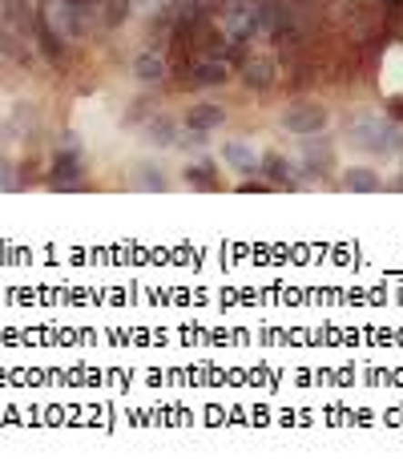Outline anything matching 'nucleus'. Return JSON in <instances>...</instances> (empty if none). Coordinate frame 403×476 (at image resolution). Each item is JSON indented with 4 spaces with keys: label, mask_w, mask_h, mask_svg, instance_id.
<instances>
[{
    "label": "nucleus",
    "mask_w": 403,
    "mask_h": 476,
    "mask_svg": "<svg viewBox=\"0 0 403 476\" xmlns=\"http://www.w3.org/2000/svg\"><path fill=\"white\" fill-rule=\"evenodd\" d=\"M351 142L359 149H371V154H399L403 149V134L399 121H355L351 126Z\"/></svg>",
    "instance_id": "1"
},
{
    "label": "nucleus",
    "mask_w": 403,
    "mask_h": 476,
    "mask_svg": "<svg viewBox=\"0 0 403 476\" xmlns=\"http://www.w3.org/2000/svg\"><path fill=\"white\" fill-rule=\"evenodd\" d=\"M283 126L290 129V134H298V137L323 134V129H327V109L315 106V101H295V106L283 114Z\"/></svg>",
    "instance_id": "2"
},
{
    "label": "nucleus",
    "mask_w": 403,
    "mask_h": 476,
    "mask_svg": "<svg viewBox=\"0 0 403 476\" xmlns=\"http://www.w3.org/2000/svg\"><path fill=\"white\" fill-rule=\"evenodd\" d=\"M258 174L270 182V190H298V178H295V166L287 162L283 154H262V162H258Z\"/></svg>",
    "instance_id": "3"
},
{
    "label": "nucleus",
    "mask_w": 403,
    "mask_h": 476,
    "mask_svg": "<svg viewBox=\"0 0 403 476\" xmlns=\"http://www.w3.org/2000/svg\"><path fill=\"white\" fill-rule=\"evenodd\" d=\"M227 61L222 57H198V61H190L186 65V86H227Z\"/></svg>",
    "instance_id": "4"
},
{
    "label": "nucleus",
    "mask_w": 403,
    "mask_h": 476,
    "mask_svg": "<svg viewBox=\"0 0 403 476\" xmlns=\"http://www.w3.org/2000/svg\"><path fill=\"white\" fill-rule=\"evenodd\" d=\"M258 25L275 36H287L290 25H295V13H290L287 0H258Z\"/></svg>",
    "instance_id": "5"
},
{
    "label": "nucleus",
    "mask_w": 403,
    "mask_h": 476,
    "mask_svg": "<svg viewBox=\"0 0 403 476\" xmlns=\"http://www.w3.org/2000/svg\"><path fill=\"white\" fill-rule=\"evenodd\" d=\"M331 146L323 142V137L318 134H307L303 137V166H307V174H311V178H323L327 170H331Z\"/></svg>",
    "instance_id": "6"
},
{
    "label": "nucleus",
    "mask_w": 403,
    "mask_h": 476,
    "mask_svg": "<svg viewBox=\"0 0 403 476\" xmlns=\"http://www.w3.org/2000/svg\"><path fill=\"white\" fill-rule=\"evenodd\" d=\"M275 77H278L275 61H267V57H247L242 61V81H247L250 89H270L275 86Z\"/></svg>",
    "instance_id": "7"
},
{
    "label": "nucleus",
    "mask_w": 403,
    "mask_h": 476,
    "mask_svg": "<svg viewBox=\"0 0 403 476\" xmlns=\"http://www.w3.org/2000/svg\"><path fill=\"white\" fill-rule=\"evenodd\" d=\"M49 186H53V190H77V186H81V162H77V157L61 154L57 162H53Z\"/></svg>",
    "instance_id": "8"
},
{
    "label": "nucleus",
    "mask_w": 403,
    "mask_h": 476,
    "mask_svg": "<svg viewBox=\"0 0 403 476\" xmlns=\"http://www.w3.org/2000/svg\"><path fill=\"white\" fill-rule=\"evenodd\" d=\"M222 121H227V109L222 106H194L190 114H186V129H202V134H214V129L222 126Z\"/></svg>",
    "instance_id": "9"
},
{
    "label": "nucleus",
    "mask_w": 403,
    "mask_h": 476,
    "mask_svg": "<svg viewBox=\"0 0 403 476\" xmlns=\"http://www.w3.org/2000/svg\"><path fill=\"white\" fill-rule=\"evenodd\" d=\"M343 190H351V194H375V190H383V178L375 170H368V166H355V170L343 174Z\"/></svg>",
    "instance_id": "10"
},
{
    "label": "nucleus",
    "mask_w": 403,
    "mask_h": 476,
    "mask_svg": "<svg viewBox=\"0 0 403 476\" xmlns=\"http://www.w3.org/2000/svg\"><path fill=\"white\" fill-rule=\"evenodd\" d=\"M134 77L142 81V86H157V81L166 77V61H162V53H142V57H137V65H134Z\"/></svg>",
    "instance_id": "11"
},
{
    "label": "nucleus",
    "mask_w": 403,
    "mask_h": 476,
    "mask_svg": "<svg viewBox=\"0 0 403 476\" xmlns=\"http://www.w3.org/2000/svg\"><path fill=\"white\" fill-rule=\"evenodd\" d=\"M227 162H230L238 174H258V162H262V157H258L247 142H227Z\"/></svg>",
    "instance_id": "12"
},
{
    "label": "nucleus",
    "mask_w": 403,
    "mask_h": 476,
    "mask_svg": "<svg viewBox=\"0 0 403 476\" xmlns=\"http://www.w3.org/2000/svg\"><path fill=\"white\" fill-rule=\"evenodd\" d=\"M36 41H41V53L45 57H53V61H61L65 57V45H61V33L53 29L45 16H36Z\"/></svg>",
    "instance_id": "13"
},
{
    "label": "nucleus",
    "mask_w": 403,
    "mask_h": 476,
    "mask_svg": "<svg viewBox=\"0 0 403 476\" xmlns=\"http://www.w3.org/2000/svg\"><path fill=\"white\" fill-rule=\"evenodd\" d=\"M186 182L194 186V190H218L222 186V178H218V170H214V166H190V170H186Z\"/></svg>",
    "instance_id": "14"
},
{
    "label": "nucleus",
    "mask_w": 403,
    "mask_h": 476,
    "mask_svg": "<svg viewBox=\"0 0 403 476\" xmlns=\"http://www.w3.org/2000/svg\"><path fill=\"white\" fill-rule=\"evenodd\" d=\"M146 137H149V142H154V146H177V126H174V121H149V126H146Z\"/></svg>",
    "instance_id": "15"
},
{
    "label": "nucleus",
    "mask_w": 403,
    "mask_h": 476,
    "mask_svg": "<svg viewBox=\"0 0 403 476\" xmlns=\"http://www.w3.org/2000/svg\"><path fill=\"white\" fill-rule=\"evenodd\" d=\"M137 186H146V190H157V194H162L170 182L162 178V170H154V166H149V170H142V178H137Z\"/></svg>",
    "instance_id": "16"
},
{
    "label": "nucleus",
    "mask_w": 403,
    "mask_h": 476,
    "mask_svg": "<svg viewBox=\"0 0 403 476\" xmlns=\"http://www.w3.org/2000/svg\"><path fill=\"white\" fill-rule=\"evenodd\" d=\"M262 190H270L267 178H247V182H242V194H262Z\"/></svg>",
    "instance_id": "17"
},
{
    "label": "nucleus",
    "mask_w": 403,
    "mask_h": 476,
    "mask_svg": "<svg viewBox=\"0 0 403 476\" xmlns=\"http://www.w3.org/2000/svg\"><path fill=\"white\" fill-rule=\"evenodd\" d=\"M391 121H403V97L391 101Z\"/></svg>",
    "instance_id": "18"
}]
</instances>
